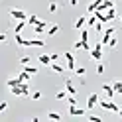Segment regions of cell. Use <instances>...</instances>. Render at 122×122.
<instances>
[{
	"label": "cell",
	"mask_w": 122,
	"mask_h": 122,
	"mask_svg": "<svg viewBox=\"0 0 122 122\" xmlns=\"http://www.w3.org/2000/svg\"><path fill=\"white\" fill-rule=\"evenodd\" d=\"M10 91H12L14 97H28L30 95L28 93V83H20V85H16V87H10Z\"/></svg>",
	"instance_id": "1"
},
{
	"label": "cell",
	"mask_w": 122,
	"mask_h": 122,
	"mask_svg": "<svg viewBox=\"0 0 122 122\" xmlns=\"http://www.w3.org/2000/svg\"><path fill=\"white\" fill-rule=\"evenodd\" d=\"M98 104H101L104 110H112V112H118V110H120V106H118L116 102H112V98H106V101H98Z\"/></svg>",
	"instance_id": "2"
},
{
	"label": "cell",
	"mask_w": 122,
	"mask_h": 122,
	"mask_svg": "<svg viewBox=\"0 0 122 122\" xmlns=\"http://www.w3.org/2000/svg\"><path fill=\"white\" fill-rule=\"evenodd\" d=\"M63 57H65V61H67V69H71V71H75V69H77V65H75V57H73V53L71 51H65L63 53Z\"/></svg>",
	"instance_id": "3"
},
{
	"label": "cell",
	"mask_w": 122,
	"mask_h": 122,
	"mask_svg": "<svg viewBox=\"0 0 122 122\" xmlns=\"http://www.w3.org/2000/svg\"><path fill=\"white\" fill-rule=\"evenodd\" d=\"M102 47H104L102 43H97L95 47L91 49V57H93V59H97V61H101V59H102Z\"/></svg>",
	"instance_id": "4"
},
{
	"label": "cell",
	"mask_w": 122,
	"mask_h": 122,
	"mask_svg": "<svg viewBox=\"0 0 122 122\" xmlns=\"http://www.w3.org/2000/svg\"><path fill=\"white\" fill-rule=\"evenodd\" d=\"M10 16L16 20V22H20V20H28V14H26L24 10H18V8H12V10H10Z\"/></svg>",
	"instance_id": "5"
},
{
	"label": "cell",
	"mask_w": 122,
	"mask_h": 122,
	"mask_svg": "<svg viewBox=\"0 0 122 122\" xmlns=\"http://www.w3.org/2000/svg\"><path fill=\"white\" fill-rule=\"evenodd\" d=\"M97 104H98V95H97V93L89 95V98H87V110H93Z\"/></svg>",
	"instance_id": "6"
},
{
	"label": "cell",
	"mask_w": 122,
	"mask_h": 122,
	"mask_svg": "<svg viewBox=\"0 0 122 122\" xmlns=\"http://www.w3.org/2000/svg\"><path fill=\"white\" fill-rule=\"evenodd\" d=\"M102 93H104V97H106V98H114V95H116V91H114V87H112V85H108V83H104V85H102Z\"/></svg>",
	"instance_id": "7"
},
{
	"label": "cell",
	"mask_w": 122,
	"mask_h": 122,
	"mask_svg": "<svg viewBox=\"0 0 122 122\" xmlns=\"http://www.w3.org/2000/svg\"><path fill=\"white\" fill-rule=\"evenodd\" d=\"M114 34H116V30H114V28H108V30H106V32H104V36H102V40H101V43H102V45H108V41H110V37H112Z\"/></svg>",
	"instance_id": "8"
},
{
	"label": "cell",
	"mask_w": 122,
	"mask_h": 122,
	"mask_svg": "<svg viewBox=\"0 0 122 122\" xmlns=\"http://www.w3.org/2000/svg\"><path fill=\"white\" fill-rule=\"evenodd\" d=\"M24 47H45V43L36 37V40H26V45H24Z\"/></svg>",
	"instance_id": "9"
},
{
	"label": "cell",
	"mask_w": 122,
	"mask_h": 122,
	"mask_svg": "<svg viewBox=\"0 0 122 122\" xmlns=\"http://www.w3.org/2000/svg\"><path fill=\"white\" fill-rule=\"evenodd\" d=\"M37 61H40L41 65H47V67L53 63V61H51V55H47V53H41V55H37Z\"/></svg>",
	"instance_id": "10"
},
{
	"label": "cell",
	"mask_w": 122,
	"mask_h": 122,
	"mask_svg": "<svg viewBox=\"0 0 122 122\" xmlns=\"http://www.w3.org/2000/svg\"><path fill=\"white\" fill-rule=\"evenodd\" d=\"M69 114H71V116H83V114H85V110L79 108L77 104H71V106H69Z\"/></svg>",
	"instance_id": "11"
},
{
	"label": "cell",
	"mask_w": 122,
	"mask_h": 122,
	"mask_svg": "<svg viewBox=\"0 0 122 122\" xmlns=\"http://www.w3.org/2000/svg\"><path fill=\"white\" fill-rule=\"evenodd\" d=\"M45 30H47V24H45V22L41 20L37 26H34V34H36V36H41V34L45 32Z\"/></svg>",
	"instance_id": "12"
},
{
	"label": "cell",
	"mask_w": 122,
	"mask_h": 122,
	"mask_svg": "<svg viewBox=\"0 0 122 122\" xmlns=\"http://www.w3.org/2000/svg\"><path fill=\"white\" fill-rule=\"evenodd\" d=\"M65 89H67V93H69V95H77V91H75L71 79H65Z\"/></svg>",
	"instance_id": "13"
},
{
	"label": "cell",
	"mask_w": 122,
	"mask_h": 122,
	"mask_svg": "<svg viewBox=\"0 0 122 122\" xmlns=\"http://www.w3.org/2000/svg\"><path fill=\"white\" fill-rule=\"evenodd\" d=\"M49 67H51V69H53V71H55V73H63V71L67 69V67H63V65H59V63H57V61H53V63H51Z\"/></svg>",
	"instance_id": "14"
},
{
	"label": "cell",
	"mask_w": 122,
	"mask_h": 122,
	"mask_svg": "<svg viewBox=\"0 0 122 122\" xmlns=\"http://www.w3.org/2000/svg\"><path fill=\"white\" fill-rule=\"evenodd\" d=\"M26 24H28V20H20L18 24H16V28H14V34H22V30H24Z\"/></svg>",
	"instance_id": "15"
},
{
	"label": "cell",
	"mask_w": 122,
	"mask_h": 122,
	"mask_svg": "<svg viewBox=\"0 0 122 122\" xmlns=\"http://www.w3.org/2000/svg\"><path fill=\"white\" fill-rule=\"evenodd\" d=\"M14 41H16V45H20V47L26 45V40L22 37V34H14Z\"/></svg>",
	"instance_id": "16"
},
{
	"label": "cell",
	"mask_w": 122,
	"mask_h": 122,
	"mask_svg": "<svg viewBox=\"0 0 122 122\" xmlns=\"http://www.w3.org/2000/svg\"><path fill=\"white\" fill-rule=\"evenodd\" d=\"M20 83H24L20 77H12V79H8V81H6V85H8V87H16V85H20Z\"/></svg>",
	"instance_id": "17"
},
{
	"label": "cell",
	"mask_w": 122,
	"mask_h": 122,
	"mask_svg": "<svg viewBox=\"0 0 122 122\" xmlns=\"http://www.w3.org/2000/svg\"><path fill=\"white\" fill-rule=\"evenodd\" d=\"M104 14H106V18H108V22H110V20H114V18H118V14H116V10H114V8L106 10Z\"/></svg>",
	"instance_id": "18"
},
{
	"label": "cell",
	"mask_w": 122,
	"mask_h": 122,
	"mask_svg": "<svg viewBox=\"0 0 122 122\" xmlns=\"http://www.w3.org/2000/svg\"><path fill=\"white\" fill-rule=\"evenodd\" d=\"M40 22H41V20L37 18V16H28V24L32 26V28H34V26H37V24H40Z\"/></svg>",
	"instance_id": "19"
},
{
	"label": "cell",
	"mask_w": 122,
	"mask_h": 122,
	"mask_svg": "<svg viewBox=\"0 0 122 122\" xmlns=\"http://www.w3.org/2000/svg\"><path fill=\"white\" fill-rule=\"evenodd\" d=\"M85 24H87V18H85V16H81V18H77V22H75V28H77V30H81Z\"/></svg>",
	"instance_id": "20"
},
{
	"label": "cell",
	"mask_w": 122,
	"mask_h": 122,
	"mask_svg": "<svg viewBox=\"0 0 122 122\" xmlns=\"http://www.w3.org/2000/svg\"><path fill=\"white\" fill-rule=\"evenodd\" d=\"M112 87H114V91H116V95H122V81H114Z\"/></svg>",
	"instance_id": "21"
},
{
	"label": "cell",
	"mask_w": 122,
	"mask_h": 122,
	"mask_svg": "<svg viewBox=\"0 0 122 122\" xmlns=\"http://www.w3.org/2000/svg\"><path fill=\"white\" fill-rule=\"evenodd\" d=\"M57 32H59V26H57V24H53V26L47 28V36H55Z\"/></svg>",
	"instance_id": "22"
},
{
	"label": "cell",
	"mask_w": 122,
	"mask_h": 122,
	"mask_svg": "<svg viewBox=\"0 0 122 122\" xmlns=\"http://www.w3.org/2000/svg\"><path fill=\"white\" fill-rule=\"evenodd\" d=\"M18 77H20L22 81H24V83H28V81H30V77H32V73H28V71H22V73L18 75Z\"/></svg>",
	"instance_id": "23"
},
{
	"label": "cell",
	"mask_w": 122,
	"mask_h": 122,
	"mask_svg": "<svg viewBox=\"0 0 122 122\" xmlns=\"http://www.w3.org/2000/svg\"><path fill=\"white\" fill-rule=\"evenodd\" d=\"M67 95H69V93H67V89H63V91H59V93L55 95V98H57V101H63V98H67Z\"/></svg>",
	"instance_id": "24"
},
{
	"label": "cell",
	"mask_w": 122,
	"mask_h": 122,
	"mask_svg": "<svg viewBox=\"0 0 122 122\" xmlns=\"http://www.w3.org/2000/svg\"><path fill=\"white\" fill-rule=\"evenodd\" d=\"M47 118L49 120H57V122L63 120V118H61V114H57V112H47Z\"/></svg>",
	"instance_id": "25"
},
{
	"label": "cell",
	"mask_w": 122,
	"mask_h": 122,
	"mask_svg": "<svg viewBox=\"0 0 122 122\" xmlns=\"http://www.w3.org/2000/svg\"><path fill=\"white\" fill-rule=\"evenodd\" d=\"M24 71H28V73L36 75V73H37V67H32V65H24Z\"/></svg>",
	"instance_id": "26"
},
{
	"label": "cell",
	"mask_w": 122,
	"mask_h": 122,
	"mask_svg": "<svg viewBox=\"0 0 122 122\" xmlns=\"http://www.w3.org/2000/svg\"><path fill=\"white\" fill-rule=\"evenodd\" d=\"M97 22H98V20H97V16H95V14H93V16H89V18H87V24H89V26H95Z\"/></svg>",
	"instance_id": "27"
},
{
	"label": "cell",
	"mask_w": 122,
	"mask_h": 122,
	"mask_svg": "<svg viewBox=\"0 0 122 122\" xmlns=\"http://www.w3.org/2000/svg\"><path fill=\"white\" fill-rule=\"evenodd\" d=\"M116 43H118L116 36H112V37H110V41H108V47H112V49H114V47H116Z\"/></svg>",
	"instance_id": "28"
},
{
	"label": "cell",
	"mask_w": 122,
	"mask_h": 122,
	"mask_svg": "<svg viewBox=\"0 0 122 122\" xmlns=\"http://www.w3.org/2000/svg\"><path fill=\"white\" fill-rule=\"evenodd\" d=\"M75 73H77L79 77H83V75L87 73V69H85V67H77V69H75Z\"/></svg>",
	"instance_id": "29"
},
{
	"label": "cell",
	"mask_w": 122,
	"mask_h": 122,
	"mask_svg": "<svg viewBox=\"0 0 122 122\" xmlns=\"http://www.w3.org/2000/svg\"><path fill=\"white\" fill-rule=\"evenodd\" d=\"M81 40L83 41H89V32H87V30H83V32H81Z\"/></svg>",
	"instance_id": "30"
},
{
	"label": "cell",
	"mask_w": 122,
	"mask_h": 122,
	"mask_svg": "<svg viewBox=\"0 0 122 122\" xmlns=\"http://www.w3.org/2000/svg\"><path fill=\"white\" fill-rule=\"evenodd\" d=\"M30 61H32V57H28V55H26V57H22V59H20V65H28Z\"/></svg>",
	"instance_id": "31"
},
{
	"label": "cell",
	"mask_w": 122,
	"mask_h": 122,
	"mask_svg": "<svg viewBox=\"0 0 122 122\" xmlns=\"http://www.w3.org/2000/svg\"><path fill=\"white\" fill-rule=\"evenodd\" d=\"M57 8H59V6H57L55 2H51V4H49V12H51V14H53V12H57Z\"/></svg>",
	"instance_id": "32"
},
{
	"label": "cell",
	"mask_w": 122,
	"mask_h": 122,
	"mask_svg": "<svg viewBox=\"0 0 122 122\" xmlns=\"http://www.w3.org/2000/svg\"><path fill=\"white\" fill-rule=\"evenodd\" d=\"M83 43H85V41H83V40H79L77 43L73 45V49H83Z\"/></svg>",
	"instance_id": "33"
},
{
	"label": "cell",
	"mask_w": 122,
	"mask_h": 122,
	"mask_svg": "<svg viewBox=\"0 0 122 122\" xmlns=\"http://www.w3.org/2000/svg\"><path fill=\"white\" fill-rule=\"evenodd\" d=\"M95 30L101 34V32H102V22H97V24H95Z\"/></svg>",
	"instance_id": "34"
},
{
	"label": "cell",
	"mask_w": 122,
	"mask_h": 122,
	"mask_svg": "<svg viewBox=\"0 0 122 122\" xmlns=\"http://www.w3.org/2000/svg\"><path fill=\"white\" fill-rule=\"evenodd\" d=\"M6 108H8V102H6V101H2V102H0V112H4Z\"/></svg>",
	"instance_id": "35"
},
{
	"label": "cell",
	"mask_w": 122,
	"mask_h": 122,
	"mask_svg": "<svg viewBox=\"0 0 122 122\" xmlns=\"http://www.w3.org/2000/svg\"><path fill=\"white\" fill-rule=\"evenodd\" d=\"M32 98H34V101H40V98H41V93H40V91H36V93L32 95Z\"/></svg>",
	"instance_id": "36"
},
{
	"label": "cell",
	"mask_w": 122,
	"mask_h": 122,
	"mask_svg": "<svg viewBox=\"0 0 122 122\" xmlns=\"http://www.w3.org/2000/svg\"><path fill=\"white\" fill-rule=\"evenodd\" d=\"M97 73H98V75H102V73H104V65L98 63V65H97Z\"/></svg>",
	"instance_id": "37"
},
{
	"label": "cell",
	"mask_w": 122,
	"mask_h": 122,
	"mask_svg": "<svg viewBox=\"0 0 122 122\" xmlns=\"http://www.w3.org/2000/svg\"><path fill=\"white\" fill-rule=\"evenodd\" d=\"M91 122H101V116H89Z\"/></svg>",
	"instance_id": "38"
},
{
	"label": "cell",
	"mask_w": 122,
	"mask_h": 122,
	"mask_svg": "<svg viewBox=\"0 0 122 122\" xmlns=\"http://www.w3.org/2000/svg\"><path fill=\"white\" fill-rule=\"evenodd\" d=\"M59 59V53H51V61H57Z\"/></svg>",
	"instance_id": "39"
},
{
	"label": "cell",
	"mask_w": 122,
	"mask_h": 122,
	"mask_svg": "<svg viewBox=\"0 0 122 122\" xmlns=\"http://www.w3.org/2000/svg\"><path fill=\"white\" fill-rule=\"evenodd\" d=\"M69 4H71V6H77V4H79V0H69Z\"/></svg>",
	"instance_id": "40"
},
{
	"label": "cell",
	"mask_w": 122,
	"mask_h": 122,
	"mask_svg": "<svg viewBox=\"0 0 122 122\" xmlns=\"http://www.w3.org/2000/svg\"><path fill=\"white\" fill-rule=\"evenodd\" d=\"M118 114H120V116H122V108H120V110H118Z\"/></svg>",
	"instance_id": "41"
},
{
	"label": "cell",
	"mask_w": 122,
	"mask_h": 122,
	"mask_svg": "<svg viewBox=\"0 0 122 122\" xmlns=\"http://www.w3.org/2000/svg\"><path fill=\"white\" fill-rule=\"evenodd\" d=\"M118 18H120V22H122V14H120V16H118Z\"/></svg>",
	"instance_id": "42"
}]
</instances>
